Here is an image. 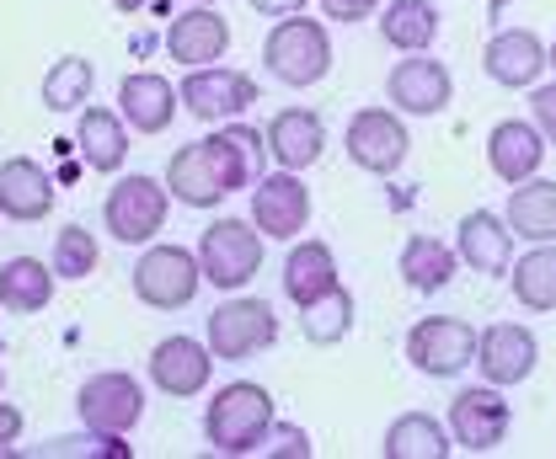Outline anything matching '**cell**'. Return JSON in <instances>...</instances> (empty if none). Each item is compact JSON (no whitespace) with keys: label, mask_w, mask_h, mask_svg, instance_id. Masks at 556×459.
Segmentation results:
<instances>
[{"label":"cell","mask_w":556,"mask_h":459,"mask_svg":"<svg viewBox=\"0 0 556 459\" xmlns=\"http://www.w3.org/2000/svg\"><path fill=\"white\" fill-rule=\"evenodd\" d=\"M482 69L492 86H508V91H530L541 86V75L552 69V49L530 33V27H503L486 38Z\"/></svg>","instance_id":"cell-16"},{"label":"cell","mask_w":556,"mask_h":459,"mask_svg":"<svg viewBox=\"0 0 556 459\" xmlns=\"http://www.w3.org/2000/svg\"><path fill=\"white\" fill-rule=\"evenodd\" d=\"M177 107H182V91L166 75H155V69H135L118 86V113L139 133H166L172 118H177Z\"/></svg>","instance_id":"cell-21"},{"label":"cell","mask_w":556,"mask_h":459,"mask_svg":"<svg viewBox=\"0 0 556 459\" xmlns=\"http://www.w3.org/2000/svg\"><path fill=\"white\" fill-rule=\"evenodd\" d=\"M75 411H80L86 428L124 438V433H135L139 417H144V385L135 374H124V369H102V374H91L75 391Z\"/></svg>","instance_id":"cell-10"},{"label":"cell","mask_w":556,"mask_h":459,"mask_svg":"<svg viewBox=\"0 0 556 459\" xmlns=\"http://www.w3.org/2000/svg\"><path fill=\"white\" fill-rule=\"evenodd\" d=\"M477 342H482V331L460 316H422L407 331V364L428 380H455L460 369L477 364Z\"/></svg>","instance_id":"cell-7"},{"label":"cell","mask_w":556,"mask_h":459,"mask_svg":"<svg viewBox=\"0 0 556 459\" xmlns=\"http://www.w3.org/2000/svg\"><path fill=\"white\" fill-rule=\"evenodd\" d=\"M225 49H230V22L214 5H193V11L172 16V27H166V54L182 69L214 65V60H225Z\"/></svg>","instance_id":"cell-19"},{"label":"cell","mask_w":556,"mask_h":459,"mask_svg":"<svg viewBox=\"0 0 556 459\" xmlns=\"http://www.w3.org/2000/svg\"><path fill=\"white\" fill-rule=\"evenodd\" d=\"M455 267H460V252H455L450 241H439V235H413V241L402 246V283H407L413 294L450 289Z\"/></svg>","instance_id":"cell-30"},{"label":"cell","mask_w":556,"mask_h":459,"mask_svg":"<svg viewBox=\"0 0 556 459\" xmlns=\"http://www.w3.org/2000/svg\"><path fill=\"white\" fill-rule=\"evenodd\" d=\"M353 316H358V299L338 283L332 294H321L316 305L300 310V331H305V342H316V347H338L348 331H353Z\"/></svg>","instance_id":"cell-33"},{"label":"cell","mask_w":556,"mask_h":459,"mask_svg":"<svg viewBox=\"0 0 556 459\" xmlns=\"http://www.w3.org/2000/svg\"><path fill=\"white\" fill-rule=\"evenodd\" d=\"M139 5H150V0H113V11H124V16H135Z\"/></svg>","instance_id":"cell-41"},{"label":"cell","mask_w":556,"mask_h":459,"mask_svg":"<svg viewBox=\"0 0 556 459\" xmlns=\"http://www.w3.org/2000/svg\"><path fill=\"white\" fill-rule=\"evenodd\" d=\"M530 113H535V129L556 144V80H546V86L530 91Z\"/></svg>","instance_id":"cell-37"},{"label":"cell","mask_w":556,"mask_h":459,"mask_svg":"<svg viewBox=\"0 0 556 459\" xmlns=\"http://www.w3.org/2000/svg\"><path fill=\"white\" fill-rule=\"evenodd\" d=\"M455 97V80H450V65L433 60V54H402L396 69L386 75V102L407 118H433L444 113Z\"/></svg>","instance_id":"cell-13"},{"label":"cell","mask_w":556,"mask_h":459,"mask_svg":"<svg viewBox=\"0 0 556 459\" xmlns=\"http://www.w3.org/2000/svg\"><path fill=\"white\" fill-rule=\"evenodd\" d=\"M182 91V107L204 124H225V118H241L252 102H257V80L247 69L230 65H199L188 69V80L177 86Z\"/></svg>","instance_id":"cell-12"},{"label":"cell","mask_w":556,"mask_h":459,"mask_svg":"<svg viewBox=\"0 0 556 459\" xmlns=\"http://www.w3.org/2000/svg\"><path fill=\"white\" fill-rule=\"evenodd\" d=\"M541 364V347H535V331L519 327V321H497L482 331L477 342V369H482L486 385H525Z\"/></svg>","instance_id":"cell-17"},{"label":"cell","mask_w":556,"mask_h":459,"mask_svg":"<svg viewBox=\"0 0 556 459\" xmlns=\"http://www.w3.org/2000/svg\"><path fill=\"white\" fill-rule=\"evenodd\" d=\"M439 5L433 0H391L380 5V38L396 49V54H428L433 38H439Z\"/></svg>","instance_id":"cell-28"},{"label":"cell","mask_w":556,"mask_h":459,"mask_svg":"<svg viewBox=\"0 0 556 459\" xmlns=\"http://www.w3.org/2000/svg\"><path fill=\"white\" fill-rule=\"evenodd\" d=\"M455 433L439 422V417H428V411H407V417H396L391 428H386V444H380V455L386 459H450V444Z\"/></svg>","instance_id":"cell-29"},{"label":"cell","mask_w":556,"mask_h":459,"mask_svg":"<svg viewBox=\"0 0 556 459\" xmlns=\"http://www.w3.org/2000/svg\"><path fill=\"white\" fill-rule=\"evenodd\" d=\"M166 208H172V188L166 177H144L129 171L118 177L108 197H102V225L118 246H150L155 230H166Z\"/></svg>","instance_id":"cell-4"},{"label":"cell","mask_w":556,"mask_h":459,"mask_svg":"<svg viewBox=\"0 0 556 459\" xmlns=\"http://www.w3.org/2000/svg\"><path fill=\"white\" fill-rule=\"evenodd\" d=\"M321 11H327L332 22H364V16L380 11V0H321Z\"/></svg>","instance_id":"cell-38"},{"label":"cell","mask_w":556,"mask_h":459,"mask_svg":"<svg viewBox=\"0 0 556 459\" xmlns=\"http://www.w3.org/2000/svg\"><path fill=\"white\" fill-rule=\"evenodd\" d=\"M0 459H16V444H5V438H0Z\"/></svg>","instance_id":"cell-42"},{"label":"cell","mask_w":556,"mask_h":459,"mask_svg":"<svg viewBox=\"0 0 556 459\" xmlns=\"http://www.w3.org/2000/svg\"><path fill=\"white\" fill-rule=\"evenodd\" d=\"M503 219H508V230H514L519 241H530V246L556 241V182L552 177H541V171L525 177V182H514Z\"/></svg>","instance_id":"cell-26"},{"label":"cell","mask_w":556,"mask_h":459,"mask_svg":"<svg viewBox=\"0 0 556 459\" xmlns=\"http://www.w3.org/2000/svg\"><path fill=\"white\" fill-rule=\"evenodd\" d=\"M263 161H268V139L247 124H230V129H214L199 144H182L166 161V188L188 208H219L230 193L257 188Z\"/></svg>","instance_id":"cell-1"},{"label":"cell","mask_w":556,"mask_h":459,"mask_svg":"<svg viewBox=\"0 0 556 459\" xmlns=\"http://www.w3.org/2000/svg\"><path fill=\"white\" fill-rule=\"evenodd\" d=\"M263 139H268V155L283 171H305L327 150V124L311 107H283V113H274V124L263 129Z\"/></svg>","instance_id":"cell-23"},{"label":"cell","mask_w":556,"mask_h":459,"mask_svg":"<svg viewBox=\"0 0 556 459\" xmlns=\"http://www.w3.org/2000/svg\"><path fill=\"white\" fill-rule=\"evenodd\" d=\"M193 5H214V0H193Z\"/></svg>","instance_id":"cell-45"},{"label":"cell","mask_w":556,"mask_h":459,"mask_svg":"<svg viewBox=\"0 0 556 459\" xmlns=\"http://www.w3.org/2000/svg\"><path fill=\"white\" fill-rule=\"evenodd\" d=\"M343 144H348V161H353L358 171L391 177V171H402V161H407V150H413V133H407L396 107H364V113L348 118Z\"/></svg>","instance_id":"cell-9"},{"label":"cell","mask_w":556,"mask_h":459,"mask_svg":"<svg viewBox=\"0 0 556 459\" xmlns=\"http://www.w3.org/2000/svg\"><path fill=\"white\" fill-rule=\"evenodd\" d=\"M0 438H5V444L22 438V406H11V400H0Z\"/></svg>","instance_id":"cell-39"},{"label":"cell","mask_w":556,"mask_h":459,"mask_svg":"<svg viewBox=\"0 0 556 459\" xmlns=\"http://www.w3.org/2000/svg\"><path fill=\"white\" fill-rule=\"evenodd\" d=\"M263 65L274 75L278 86H289V91H305V86H316V80H327V69H332V38H327V27L316 22V16H278V27L268 33V43H263Z\"/></svg>","instance_id":"cell-3"},{"label":"cell","mask_w":556,"mask_h":459,"mask_svg":"<svg viewBox=\"0 0 556 459\" xmlns=\"http://www.w3.org/2000/svg\"><path fill=\"white\" fill-rule=\"evenodd\" d=\"M508 422H514V411H508V400H503V385H466V391L450 400V433H455V444L466 449V455H492V449H503V438H508Z\"/></svg>","instance_id":"cell-11"},{"label":"cell","mask_w":556,"mask_h":459,"mask_svg":"<svg viewBox=\"0 0 556 459\" xmlns=\"http://www.w3.org/2000/svg\"><path fill=\"white\" fill-rule=\"evenodd\" d=\"M129 283H135V299L150 310H188L199 299V283H204V263L188 252V246H144L139 263L129 267Z\"/></svg>","instance_id":"cell-5"},{"label":"cell","mask_w":556,"mask_h":459,"mask_svg":"<svg viewBox=\"0 0 556 459\" xmlns=\"http://www.w3.org/2000/svg\"><path fill=\"white\" fill-rule=\"evenodd\" d=\"M0 385H5V374H0Z\"/></svg>","instance_id":"cell-46"},{"label":"cell","mask_w":556,"mask_h":459,"mask_svg":"<svg viewBox=\"0 0 556 459\" xmlns=\"http://www.w3.org/2000/svg\"><path fill=\"white\" fill-rule=\"evenodd\" d=\"M343 278H338V257L327 241H294V252L283 257V299L294 310L316 305L321 294H332Z\"/></svg>","instance_id":"cell-24"},{"label":"cell","mask_w":556,"mask_h":459,"mask_svg":"<svg viewBox=\"0 0 556 459\" xmlns=\"http://www.w3.org/2000/svg\"><path fill=\"white\" fill-rule=\"evenodd\" d=\"M75 144H80V161L91 171H102V177L124 171V161H129V124H124V113H113V107H80Z\"/></svg>","instance_id":"cell-25"},{"label":"cell","mask_w":556,"mask_h":459,"mask_svg":"<svg viewBox=\"0 0 556 459\" xmlns=\"http://www.w3.org/2000/svg\"><path fill=\"white\" fill-rule=\"evenodd\" d=\"M508 278H514V299L530 316H552L556 310V241H541L525 257H514Z\"/></svg>","instance_id":"cell-31"},{"label":"cell","mask_w":556,"mask_h":459,"mask_svg":"<svg viewBox=\"0 0 556 459\" xmlns=\"http://www.w3.org/2000/svg\"><path fill=\"white\" fill-rule=\"evenodd\" d=\"M252 11H263V16H294V11H305V0H247Z\"/></svg>","instance_id":"cell-40"},{"label":"cell","mask_w":556,"mask_h":459,"mask_svg":"<svg viewBox=\"0 0 556 459\" xmlns=\"http://www.w3.org/2000/svg\"><path fill=\"white\" fill-rule=\"evenodd\" d=\"M514 230H508V219L503 214H492V208H471L466 219H460V230H455V252H460V263L471 267V272H482V278H503V272H514Z\"/></svg>","instance_id":"cell-18"},{"label":"cell","mask_w":556,"mask_h":459,"mask_svg":"<svg viewBox=\"0 0 556 459\" xmlns=\"http://www.w3.org/2000/svg\"><path fill=\"white\" fill-rule=\"evenodd\" d=\"M204 342L214 347V358H225V364H241V358L268 353L278 342L274 305L268 299H225V305H214Z\"/></svg>","instance_id":"cell-8"},{"label":"cell","mask_w":556,"mask_h":459,"mask_svg":"<svg viewBox=\"0 0 556 459\" xmlns=\"http://www.w3.org/2000/svg\"><path fill=\"white\" fill-rule=\"evenodd\" d=\"M263 230L252 219H214L199 235V263H204V283L236 294L263 272Z\"/></svg>","instance_id":"cell-6"},{"label":"cell","mask_w":556,"mask_h":459,"mask_svg":"<svg viewBox=\"0 0 556 459\" xmlns=\"http://www.w3.org/2000/svg\"><path fill=\"white\" fill-rule=\"evenodd\" d=\"M97 257H102V246H97V235L86 230V225H65L60 235H54V272L75 283V278H91L97 272Z\"/></svg>","instance_id":"cell-35"},{"label":"cell","mask_w":556,"mask_h":459,"mask_svg":"<svg viewBox=\"0 0 556 459\" xmlns=\"http://www.w3.org/2000/svg\"><path fill=\"white\" fill-rule=\"evenodd\" d=\"M214 347L208 342H193V336H161L150 347V385L172 400H193V395L208 385L214 374Z\"/></svg>","instance_id":"cell-15"},{"label":"cell","mask_w":556,"mask_h":459,"mask_svg":"<svg viewBox=\"0 0 556 459\" xmlns=\"http://www.w3.org/2000/svg\"><path fill=\"white\" fill-rule=\"evenodd\" d=\"M268 433H274V395L257 380H236V385L214 391L204 411V444L214 455L247 459L268 444Z\"/></svg>","instance_id":"cell-2"},{"label":"cell","mask_w":556,"mask_h":459,"mask_svg":"<svg viewBox=\"0 0 556 459\" xmlns=\"http://www.w3.org/2000/svg\"><path fill=\"white\" fill-rule=\"evenodd\" d=\"M252 225L268 241H294L311 225V188L300 182V171H263L252 188Z\"/></svg>","instance_id":"cell-14"},{"label":"cell","mask_w":556,"mask_h":459,"mask_svg":"<svg viewBox=\"0 0 556 459\" xmlns=\"http://www.w3.org/2000/svg\"><path fill=\"white\" fill-rule=\"evenodd\" d=\"M0 214L16 225H38L54 214V177L33 155L0 161Z\"/></svg>","instance_id":"cell-20"},{"label":"cell","mask_w":556,"mask_h":459,"mask_svg":"<svg viewBox=\"0 0 556 459\" xmlns=\"http://www.w3.org/2000/svg\"><path fill=\"white\" fill-rule=\"evenodd\" d=\"M268 455L274 459H311V438H305V428H294V422H274V433H268Z\"/></svg>","instance_id":"cell-36"},{"label":"cell","mask_w":556,"mask_h":459,"mask_svg":"<svg viewBox=\"0 0 556 459\" xmlns=\"http://www.w3.org/2000/svg\"><path fill=\"white\" fill-rule=\"evenodd\" d=\"M91 86H97V69L91 60H80V54H65V60H54L49 75H43V107L49 113H80L86 102H91Z\"/></svg>","instance_id":"cell-32"},{"label":"cell","mask_w":556,"mask_h":459,"mask_svg":"<svg viewBox=\"0 0 556 459\" xmlns=\"http://www.w3.org/2000/svg\"><path fill=\"white\" fill-rule=\"evenodd\" d=\"M33 459H129V449L118 444V433H97V428H86V433H65V438H49V444H38V449H27Z\"/></svg>","instance_id":"cell-34"},{"label":"cell","mask_w":556,"mask_h":459,"mask_svg":"<svg viewBox=\"0 0 556 459\" xmlns=\"http://www.w3.org/2000/svg\"><path fill=\"white\" fill-rule=\"evenodd\" d=\"M54 283H60L54 263L11 257V263H0V310L5 316H38V310H49Z\"/></svg>","instance_id":"cell-27"},{"label":"cell","mask_w":556,"mask_h":459,"mask_svg":"<svg viewBox=\"0 0 556 459\" xmlns=\"http://www.w3.org/2000/svg\"><path fill=\"white\" fill-rule=\"evenodd\" d=\"M546 133L535 129V124H525V118H503L497 129L486 133V166H492V177L497 182H525V177H535L541 171V161H546Z\"/></svg>","instance_id":"cell-22"},{"label":"cell","mask_w":556,"mask_h":459,"mask_svg":"<svg viewBox=\"0 0 556 459\" xmlns=\"http://www.w3.org/2000/svg\"><path fill=\"white\" fill-rule=\"evenodd\" d=\"M546 49H552V69H556V43H546Z\"/></svg>","instance_id":"cell-44"},{"label":"cell","mask_w":556,"mask_h":459,"mask_svg":"<svg viewBox=\"0 0 556 459\" xmlns=\"http://www.w3.org/2000/svg\"><path fill=\"white\" fill-rule=\"evenodd\" d=\"M486 5H492V16H497V11H503V5H508V0H486Z\"/></svg>","instance_id":"cell-43"},{"label":"cell","mask_w":556,"mask_h":459,"mask_svg":"<svg viewBox=\"0 0 556 459\" xmlns=\"http://www.w3.org/2000/svg\"><path fill=\"white\" fill-rule=\"evenodd\" d=\"M0 219H5V214H0Z\"/></svg>","instance_id":"cell-47"}]
</instances>
